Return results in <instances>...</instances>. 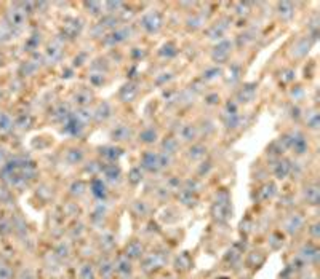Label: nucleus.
<instances>
[{
	"label": "nucleus",
	"instance_id": "f257e3e1",
	"mask_svg": "<svg viewBox=\"0 0 320 279\" xmlns=\"http://www.w3.org/2000/svg\"><path fill=\"white\" fill-rule=\"evenodd\" d=\"M211 217L216 223H226L232 217V201L228 190H219L211 204Z\"/></svg>",
	"mask_w": 320,
	"mask_h": 279
},
{
	"label": "nucleus",
	"instance_id": "f03ea898",
	"mask_svg": "<svg viewBox=\"0 0 320 279\" xmlns=\"http://www.w3.org/2000/svg\"><path fill=\"white\" fill-rule=\"evenodd\" d=\"M168 259L170 252L167 249H156V251L147 252L141 257V271L146 275H154L167 265Z\"/></svg>",
	"mask_w": 320,
	"mask_h": 279
},
{
	"label": "nucleus",
	"instance_id": "7ed1b4c3",
	"mask_svg": "<svg viewBox=\"0 0 320 279\" xmlns=\"http://www.w3.org/2000/svg\"><path fill=\"white\" fill-rule=\"evenodd\" d=\"M133 262L127 259L125 255L120 254L114 260V275L118 279H132L133 278Z\"/></svg>",
	"mask_w": 320,
	"mask_h": 279
},
{
	"label": "nucleus",
	"instance_id": "20e7f679",
	"mask_svg": "<svg viewBox=\"0 0 320 279\" xmlns=\"http://www.w3.org/2000/svg\"><path fill=\"white\" fill-rule=\"evenodd\" d=\"M298 257L303 260V262L306 265H317L319 263V257H320V251H319V247H317V242H306V244H303L299 247V251H298Z\"/></svg>",
	"mask_w": 320,
	"mask_h": 279
},
{
	"label": "nucleus",
	"instance_id": "39448f33",
	"mask_svg": "<svg viewBox=\"0 0 320 279\" xmlns=\"http://www.w3.org/2000/svg\"><path fill=\"white\" fill-rule=\"evenodd\" d=\"M304 222L306 220H304L303 214H299V212L290 214V216L285 217V220H283V231H285V233L290 235V236L298 235L299 231H303Z\"/></svg>",
	"mask_w": 320,
	"mask_h": 279
},
{
	"label": "nucleus",
	"instance_id": "423d86ee",
	"mask_svg": "<svg viewBox=\"0 0 320 279\" xmlns=\"http://www.w3.org/2000/svg\"><path fill=\"white\" fill-rule=\"evenodd\" d=\"M141 169L147 171V173H159L163 169L162 166V153L156 152H146L141 157Z\"/></svg>",
	"mask_w": 320,
	"mask_h": 279
},
{
	"label": "nucleus",
	"instance_id": "0eeeda50",
	"mask_svg": "<svg viewBox=\"0 0 320 279\" xmlns=\"http://www.w3.org/2000/svg\"><path fill=\"white\" fill-rule=\"evenodd\" d=\"M96 266V275L101 279H112L114 275V259L111 257L109 254H103L101 257L98 259Z\"/></svg>",
	"mask_w": 320,
	"mask_h": 279
},
{
	"label": "nucleus",
	"instance_id": "6e6552de",
	"mask_svg": "<svg viewBox=\"0 0 320 279\" xmlns=\"http://www.w3.org/2000/svg\"><path fill=\"white\" fill-rule=\"evenodd\" d=\"M141 27L144 29L147 34H156L162 27V15L157 11H151V13L144 15L141 18Z\"/></svg>",
	"mask_w": 320,
	"mask_h": 279
},
{
	"label": "nucleus",
	"instance_id": "1a4fd4ad",
	"mask_svg": "<svg viewBox=\"0 0 320 279\" xmlns=\"http://www.w3.org/2000/svg\"><path fill=\"white\" fill-rule=\"evenodd\" d=\"M144 254H146L144 244H143V241L138 239V238L128 241L125 249H123V255H125L127 259L132 260V262H133V260H141V257H143Z\"/></svg>",
	"mask_w": 320,
	"mask_h": 279
},
{
	"label": "nucleus",
	"instance_id": "9d476101",
	"mask_svg": "<svg viewBox=\"0 0 320 279\" xmlns=\"http://www.w3.org/2000/svg\"><path fill=\"white\" fill-rule=\"evenodd\" d=\"M230 48H232V43H230L229 40H223L219 41V43L213 48V53H211V58L215 62H226L228 58L230 55Z\"/></svg>",
	"mask_w": 320,
	"mask_h": 279
},
{
	"label": "nucleus",
	"instance_id": "9b49d317",
	"mask_svg": "<svg viewBox=\"0 0 320 279\" xmlns=\"http://www.w3.org/2000/svg\"><path fill=\"white\" fill-rule=\"evenodd\" d=\"M288 148L295 150V153H298V155H303L307 150V140L301 133L288 134Z\"/></svg>",
	"mask_w": 320,
	"mask_h": 279
},
{
	"label": "nucleus",
	"instance_id": "f8f14e48",
	"mask_svg": "<svg viewBox=\"0 0 320 279\" xmlns=\"http://www.w3.org/2000/svg\"><path fill=\"white\" fill-rule=\"evenodd\" d=\"M303 199L311 206H317L320 203V188L317 183H309V185L304 187Z\"/></svg>",
	"mask_w": 320,
	"mask_h": 279
},
{
	"label": "nucleus",
	"instance_id": "ddd939ff",
	"mask_svg": "<svg viewBox=\"0 0 320 279\" xmlns=\"http://www.w3.org/2000/svg\"><path fill=\"white\" fill-rule=\"evenodd\" d=\"M101 173L104 174V179L112 183V185H115L122 179V169L117 164H104Z\"/></svg>",
	"mask_w": 320,
	"mask_h": 279
},
{
	"label": "nucleus",
	"instance_id": "4468645a",
	"mask_svg": "<svg viewBox=\"0 0 320 279\" xmlns=\"http://www.w3.org/2000/svg\"><path fill=\"white\" fill-rule=\"evenodd\" d=\"M133 131L128 124H118L111 131V139L114 142H127L132 139Z\"/></svg>",
	"mask_w": 320,
	"mask_h": 279
},
{
	"label": "nucleus",
	"instance_id": "2eb2a0df",
	"mask_svg": "<svg viewBox=\"0 0 320 279\" xmlns=\"http://www.w3.org/2000/svg\"><path fill=\"white\" fill-rule=\"evenodd\" d=\"M175 270L178 273H187L189 270L192 268V259H191V255H189L187 252H181V254H178L176 257H175Z\"/></svg>",
	"mask_w": 320,
	"mask_h": 279
},
{
	"label": "nucleus",
	"instance_id": "dca6fc26",
	"mask_svg": "<svg viewBox=\"0 0 320 279\" xmlns=\"http://www.w3.org/2000/svg\"><path fill=\"white\" fill-rule=\"evenodd\" d=\"M254 94H256V83H245L239 90V93H237V100L245 104L251 102L254 99Z\"/></svg>",
	"mask_w": 320,
	"mask_h": 279
},
{
	"label": "nucleus",
	"instance_id": "f3484780",
	"mask_svg": "<svg viewBox=\"0 0 320 279\" xmlns=\"http://www.w3.org/2000/svg\"><path fill=\"white\" fill-rule=\"evenodd\" d=\"M128 37H130V29H127V27H123V29H117V31H114L112 34H109L108 37H106L104 43H106V45L114 46V45L122 43V41H125Z\"/></svg>",
	"mask_w": 320,
	"mask_h": 279
},
{
	"label": "nucleus",
	"instance_id": "a211bd4d",
	"mask_svg": "<svg viewBox=\"0 0 320 279\" xmlns=\"http://www.w3.org/2000/svg\"><path fill=\"white\" fill-rule=\"evenodd\" d=\"M99 155H101V158H104L106 161L114 163V161H117V159L123 155V150H122L120 147H115V145L101 147V148H99Z\"/></svg>",
	"mask_w": 320,
	"mask_h": 279
},
{
	"label": "nucleus",
	"instance_id": "6ab92c4d",
	"mask_svg": "<svg viewBox=\"0 0 320 279\" xmlns=\"http://www.w3.org/2000/svg\"><path fill=\"white\" fill-rule=\"evenodd\" d=\"M91 193L93 197L98 201H104L106 197H108V187H106V182L99 177H94L91 180Z\"/></svg>",
	"mask_w": 320,
	"mask_h": 279
},
{
	"label": "nucleus",
	"instance_id": "aec40b11",
	"mask_svg": "<svg viewBox=\"0 0 320 279\" xmlns=\"http://www.w3.org/2000/svg\"><path fill=\"white\" fill-rule=\"evenodd\" d=\"M312 43H314V40L309 39V37H304V39L298 40V41H296V43L293 45V56H296V58H303V56H306L307 53H309Z\"/></svg>",
	"mask_w": 320,
	"mask_h": 279
},
{
	"label": "nucleus",
	"instance_id": "412c9836",
	"mask_svg": "<svg viewBox=\"0 0 320 279\" xmlns=\"http://www.w3.org/2000/svg\"><path fill=\"white\" fill-rule=\"evenodd\" d=\"M136 94H138L136 83L130 81V83H125V85L122 86L120 93H118V98H120L122 102H132V100L136 98Z\"/></svg>",
	"mask_w": 320,
	"mask_h": 279
},
{
	"label": "nucleus",
	"instance_id": "4be33fe9",
	"mask_svg": "<svg viewBox=\"0 0 320 279\" xmlns=\"http://www.w3.org/2000/svg\"><path fill=\"white\" fill-rule=\"evenodd\" d=\"M85 129V123L80 120V118H77L75 115H70L68 118V124H66V131L72 136H80L84 133Z\"/></svg>",
	"mask_w": 320,
	"mask_h": 279
},
{
	"label": "nucleus",
	"instance_id": "5701e85b",
	"mask_svg": "<svg viewBox=\"0 0 320 279\" xmlns=\"http://www.w3.org/2000/svg\"><path fill=\"white\" fill-rule=\"evenodd\" d=\"M178 199H180L181 204H184L187 207H194V206H197V203H199L197 193L189 192V190H186V188H181L180 192H178Z\"/></svg>",
	"mask_w": 320,
	"mask_h": 279
},
{
	"label": "nucleus",
	"instance_id": "b1692460",
	"mask_svg": "<svg viewBox=\"0 0 320 279\" xmlns=\"http://www.w3.org/2000/svg\"><path fill=\"white\" fill-rule=\"evenodd\" d=\"M79 279H96V266L91 262H84L79 266V273H77Z\"/></svg>",
	"mask_w": 320,
	"mask_h": 279
},
{
	"label": "nucleus",
	"instance_id": "393cba45",
	"mask_svg": "<svg viewBox=\"0 0 320 279\" xmlns=\"http://www.w3.org/2000/svg\"><path fill=\"white\" fill-rule=\"evenodd\" d=\"M290 173H292V164H290L288 159H278L274 166V176L277 179H285Z\"/></svg>",
	"mask_w": 320,
	"mask_h": 279
},
{
	"label": "nucleus",
	"instance_id": "a878e982",
	"mask_svg": "<svg viewBox=\"0 0 320 279\" xmlns=\"http://www.w3.org/2000/svg\"><path fill=\"white\" fill-rule=\"evenodd\" d=\"M111 115H112V109H111V105L108 102L98 104V107L93 112V118L96 121H106L108 118H111Z\"/></svg>",
	"mask_w": 320,
	"mask_h": 279
},
{
	"label": "nucleus",
	"instance_id": "bb28decb",
	"mask_svg": "<svg viewBox=\"0 0 320 279\" xmlns=\"http://www.w3.org/2000/svg\"><path fill=\"white\" fill-rule=\"evenodd\" d=\"M99 247H101V251L103 254H109L112 249L115 247V238H114V235L112 233H103L101 236H99Z\"/></svg>",
	"mask_w": 320,
	"mask_h": 279
},
{
	"label": "nucleus",
	"instance_id": "cd10ccee",
	"mask_svg": "<svg viewBox=\"0 0 320 279\" xmlns=\"http://www.w3.org/2000/svg\"><path fill=\"white\" fill-rule=\"evenodd\" d=\"M264 260H266V255L261 251H253V252L248 254L245 263H247L248 268H258L259 265L264 263Z\"/></svg>",
	"mask_w": 320,
	"mask_h": 279
},
{
	"label": "nucleus",
	"instance_id": "c85d7f7f",
	"mask_svg": "<svg viewBox=\"0 0 320 279\" xmlns=\"http://www.w3.org/2000/svg\"><path fill=\"white\" fill-rule=\"evenodd\" d=\"M277 11H278V16H280L283 21H290L295 15V7H293V3H290V2H282L277 5Z\"/></svg>",
	"mask_w": 320,
	"mask_h": 279
},
{
	"label": "nucleus",
	"instance_id": "c756f323",
	"mask_svg": "<svg viewBox=\"0 0 320 279\" xmlns=\"http://www.w3.org/2000/svg\"><path fill=\"white\" fill-rule=\"evenodd\" d=\"M149 204L146 203V201H141V199H138V201H135V203L132 204V214L135 217H138V219H143V217H146L147 214H149Z\"/></svg>",
	"mask_w": 320,
	"mask_h": 279
},
{
	"label": "nucleus",
	"instance_id": "7c9ffc66",
	"mask_svg": "<svg viewBox=\"0 0 320 279\" xmlns=\"http://www.w3.org/2000/svg\"><path fill=\"white\" fill-rule=\"evenodd\" d=\"M180 136H181V139L184 140V142H192V140L197 139L199 131H197V128H195L194 124H186V126L181 128Z\"/></svg>",
	"mask_w": 320,
	"mask_h": 279
},
{
	"label": "nucleus",
	"instance_id": "2f4dec72",
	"mask_svg": "<svg viewBox=\"0 0 320 279\" xmlns=\"http://www.w3.org/2000/svg\"><path fill=\"white\" fill-rule=\"evenodd\" d=\"M228 31V24H224V22H216V24H213L208 31H206V35H208V39H221L224 34Z\"/></svg>",
	"mask_w": 320,
	"mask_h": 279
},
{
	"label": "nucleus",
	"instance_id": "473e14b6",
	"mask_svg": "<svg viewBox=\"0 0 320 279\" xmlns=\"http://www.w3.org/2000/svg\"><path fill=\"white\" fill-rule=\"evenodd\" d=\"M93 100V94H91V91H88V90H79L75 93V102H77V105H80L82 109L84 107H87L88 104H90Z\"/></svg>",
	"mask_w": 320,
	"mask_h": 279
},
{
	"label": "nucleus",
	"instance_id": "72a5a7b5",
	"mask_svg": "<svg viewBox=\"0 0 320 279\" xmlns=\"http://www.w3.org/2000/svg\"><path fill=\"white\" fill-rule=\"evenodd\" d=\"M275 193H277V187L272 182H269V183H266V185H263V188L259 190V199L269 201L275 197Z\"/></svg>",
	"mask_w": 320,
	"mask_h": 279
},
{
	"label": "nucleus",
	"instance_id": "f704fd0d",
	"mask_svg": "<svg viewBox=\"0 0 320 279\" xmlns=\"http://www.w3.org/2000/svg\"><path fill=\"white\" fill-rule=\"evenodd\" d=\"M157 138H159V134L154 128H146L139 134V140L143 142V144H154V142L157 140Z\"/></svg>",
	"mask_w": 320,
	"mask_h": 279
},
{
	"label": "nucleus",
	"instance_id": "c9c22d12",
	"mask_svg": "<svg viewBox=\"0 0 320 279\" xmlns=\"http://www.w3.org/2000/svg\"><path fill=\"white\" fill-rule=\"evenodd\" d=\"M178 147H180V144H178V140L175 138H165L163 142H162L163 153H167V155H170V157L173 155V153H176Z\"/></svg>",
	"mask_w": 320,
	"mask_h": 279
},
{
	"label": "nucleus",
	"instance_id": "e433bc0d",
	"mask_svg": "<svg viewBox=\"0 0 320 279\" xmlns=\"http://www.w3.org/2000/svg\"><path fill=\"white\" fill-rule=\"evenodd\" d=\"M68 163L70 164H79L82 159H84V152L80 150V148H72V150H69L68 152Z\"/></svg>",
	"mask_w": 320,
	"mask_h": 279
},
{
	"label": "nucleus",
	"instance_id": "4c0bfd02",
	"mask_svg": "<svg viewBox=\"0 0 320 279\" xmlns=\"http://www.w3.org/2000/svg\"><path fill=\"white\" fill-rule=\"evenodd\" d=\"M240 259H242V251H239L237 247H232V249H229L228 254L224 255V260H226L228 263L230 265H234L237 262H240Z\"/></svg>",
	"mask_w": 320,
	"mask_h": 279
},
{
	"label": "nucleus",
	"instance_id": "58836bf2",
	"mask_svg": "<svg viewBox=\"0 0 320 279\" xmlns=\"http://www.w3.org/2000/svg\"><path fill=\"white\" fill-rule=\"evenodd\" d=\"M205 153H206V148L204 145H192L191 148H189L187 155L191 159H200V158L205 157Z\"/></svg>",
	"mask_w": 320,
	"mask_h": 279
},
{
	"label": "nucleus",
	"instance_id": "ea45409f",
	"mask_svg": "<svg viewBox=\"0 0 320 279\" xmlns=\"http://www.w3.org/2000/svg\"><path fill=\"white\" fill-rule=\"evenodd\" d=\"M269 246L272 247V251H278V249H282L283 246V236L275 231V233H272L269 236Z\"/></svg>",
	"mask_w": 320,
	"mask_h": 279
},
{
	"label": "nucleus",
	"instance_id": "a19ab883",
	"mask_svg": "<svg viewBox=\"0 0 320 279\" xmlns=\"http://www.w3.org/2000/svg\"><path fill=\"white\" fill-rule=\"evenodd\" d=\"M223 118H224V124H226L228 129H234L239 126V123H240L239 114H226Z\"/></svg>",
	"mask_w": 320,
	"mask_h": 279
},
{
	"label": "nucleus",
	"instance_id": "79ce46f5",
	"mask_svg": "<svg viewBox=\"0 0 320 279\" xmlns=\"http://www.w3.org/2000/svg\"><path fill=\"white\" fill-rule=\"evenodd\" d=\"M240 72H242V69H240L239 64H232V66H230V69H229V77L226 79L228 83H230V85H234V83L239 81V79H240Z\"/></svg>",
	"mask_w": 320,
	"mask_h": 279
},
{
	"label": "nucleus",
	"instance_id": "37998d69",
	"mask_svg": "<svg viewBox=\"0 0 320 279\" xmlns=\"http://www.w3.org/2000/svg\"><path fill=\"white\" fill-rule=\"evenodd\" d=\"M85 190H87L85 182L77 180V182H74V185L70 187V193H72V197L80 198V197H84V195H85Z\"/></svg>",
	"mask_w": 320,
	"mask_h": 279
},
{
	"label": "nucleus",
	"instance_id": "c03bdc74",
	"mask_svg": "<svg viewBox=\"0 0 320 279\" xmlns=\"http://www.w3.org/2000/svg\"><path fill=\"white\" fill-rule=\"evenodd\" d=\"M56 257L58 259H61V260H66L69 257V254H70V247L68 242H59V244L56 246Z\"/></svg>",
	"mask_w": 320,
	"mask_h": 279
},
{
	"label": "nucleus",
	"instance_id": "a18cd8bd",
	"mask_svg": "<svg viewBox=\"0 0 320 279\" xmlns=\"http://www.w3.org/2000/svg\"><path fill=\"white\" fill-rule=\"evenodd\" d=\"M141 180H143V171H141V168H133L128 174V182L132 185H138Z\"/></svg>",
	"mask_w": 320,
	"mask_h": 279
},
{
	"label": "nucleus",
	"instance_id": "49530a36",
	"mask_svg": "<svg viewBox=\"0 0 320 279\" xmlns=\"http://www.w3.org/2000/svg\"><path fill=\"white\" fill-rule=\"evenodd\" d=\"M85 8L88 10V13H91L94 16H98V15H101V11H103V5L99 3V2H85Z\"/></svg>",
	"mask_w": 320,
	"mask_h": 279
},
{
	"label": "nucleus",
	"instance_id": "de8ad7c7",
	"mask_svg": "<svg viewBox=\"0 0 320 279\" xmlns=\"http://www.w3.org/2000/svg\"><path fill=\"white\" fill-rule=\"evenodd\" d=\"M204 16L202 15H197V16H192V18H189L187 20V26L191 27V29H199V27H202L204 26Z\"/></svg>",
	"mask_w": 320,
	"mask_h": 279
},
{
	"label": "nucleus",
	"instance_id": "09e8293b",
	"mask_svg": "<svg viewBox=\"0 0 320 279\" xmlns=\"http://www.w3.org/2000/svg\"><path fill=\"white\" fill-rule=\"evenodd\" d=\"M309 236H311L312 242H317V239L320 238V223L319 222H314L309 225Z\"/></svg>",
	"mask_w": 320,
	"mask_h": 279
},
{
	"label": "nucleus",
	"instance_id": "8fccbe9b",
	"mask_svg": "<svg viewBox=\"0 0 320 279\" xmlns=\"http://www.w3.org/2000/svg\"><path fill=\"white\" fill-rule=\"evenodd\" d=\"M223 74V70L219 69V67H211V69H208V70H205L204 72V80H215L216 77H219Z\"/></svg>",
	"mask_w": 320,
	"mask_h": 279
},
{
	"label": "nucleus",
	"instance_id": "3c124183",
	"mask_svg": "<svg viewBox=\"0 0 320 279\" xmlns=\"http://www.w3.org/2000/svg\"><path fill=\"white\" fill-rule=\"evenodd\" d=\"M160 55L165 56V58H173L176 55V48L173 43H167L162 46V50H160Z\"/></svg>",
	"mask_w": 320,
	"mask_h": 279
},
{
	"label": "nucleus",
	"instance_id": "603ef678",
	"mask_svg": "<svg viewBox=\"0 0 320 279\" xmlns=\"http://www.w3.org/2000/svg\"><path fill=\"white\" fill-rule=\"evenodd\" d=\"M90 83L94 86H99L104 83V72H93L90 75Z\"/></svg>",
	"mask_w": 320,
	"mask_h": 279
},
{
	"label": "nucleus",
	"instance_id": "864d4df0",
	"mask_svg": "<svg viewBox=\"0 0 320 279\" xmlns=\"http://www.w3.org/2000/svg\"><path fill=\"white\" fill-rule=\"evenodd\" d=\"M307 126L312 128V129L319 128V114L317 112H312L311 115H307Z\"/></svg>",
	"mask_w": 320,
	"mask_h": 279
},
{
	"label": "nucleus",
	"instance_id": "5fc2aeb1",
	"mask_svg": "<svg viewBox=\"0 0 320 279\" xmlns=\"http://www.w3.org/2000/svg\"><path fill=\"white\" fill-rule=\"evenodd\" d=\"M117 18L115 16H108V18H104L103 22H101V27H117Z\"/></svg>",
	"mask_w": 320,
	"mask_h": 279
},
{
	"label": "nucleus",
	"instance_id": "6e6d98bb",
	"mask_svg": "<svg viewBox=\"0 0 320 279\" xmlns=\"http://www.w3.org/2000/svg\"><path fill=\"white\" fill-rule=\"evenodd\" d=\"M104 7L108 8L109 13H117V10H120L123 7V3L122 2H108V3H104Z\"/></svg>",
	"mask_w": 320,
	"mask_h": 279
},
{
	"label": "nucleus",
	"instance_id": "4d7b16f0",
	"mask_svg": "<svg viewBox=\"0 0 320 279\" xmlns=\"http://www.w3.org/2000/svg\"><path fill=\"white\" fill-rule=\"evenodd\" d=\"M210 169H211V164L210 163H204L202 166H200V169H199V176L200 177H204L210 173Z\"/></svg>",
	"mask_w": 320,
	"mask_h": 279
},
{
	"label": "nucleus",
	"instance_id": "13d9d810",
	"mask_svg": "<svg viewBox=\"0 0 320 279\" xmlns=\"http://www.w3.org/2000/svg\"><path fill=\"white\" fill-rule=\"evenodd\" d=\"M11 273H10V268L7 266H0V279H10Z\"/></svg>",
	"mask_w": 320,
	"mask_h": 279
},
{
	"label": "nucleus",
	"instance_id": "bf43d9fd",
	"mask_svg": "<svg viewBox=\"0 0 320 279\" xmlns=\"http://www.w3.org/2000/svg\"><path fill=\"white\" fill-rule=\"evenodd\" d=\"M218 102H219V96H218V94H210V96L206 98V104H208V105H215Z\"/></svg>",
	"mask_w": 320,
	"mask_h": 279
},
{
	"label": "nucleus",
	"instance_id": "052dcab7",
	"mask_svg": "<svg viewBox=\"0 0 320 279\" xmlns=\"http://www.w3.org/2000/svg\"><path fill=\"white\" fill-rule=\"evenodd\" d=\"M283 81H292L293 79H295V72L293 70H285V72H283Z\"/></svg>",
	"mask_w": 320,
	"mask_h": 279
},
{
	"label": "nucleus",
	"instance_id": "680f3d73",
	"mask_svg": "<svg viewBox=\"0 0 320 279\" xmlns=\"http://www.w3.org/2000/svg\"><path fill=\"white\" fill-rule=\"evenodd\" d=\"M165 279H176V278H173V276H168V278H165Z\"/></svg>",
	"mask_w": 320,
	"mask_h": 279
},
{
	"label": "nucleus",
	"instance_id": "e2e57ef3",
	"mask_svg": "<svg viewBox=\"0 0 320 279\" xmlns=\"http://www.w3.org/2000/svg\"><path fill=\"white\" fill-rule=\"evenodd\" d=\"M240 279H251V278H247V276H245V278H240Z\"/></svg>",
	"mask_w": 320,
	"mask_h": 279
},
{
	"label": "nucleus",
	"instance_id": "0e129e2a",
	"mask_svg": "<svg viewBox=\"0 0 320 279\" xmlns=\"http://www.w3.org/2000/svg\"><path fill=\"white\" fill-rule=\"evenodd\" d=\"M219 279H229V278H219Z\"/></svg>",
	"mask_w": 320,
	"mask_h": 279
}]
</instances>
